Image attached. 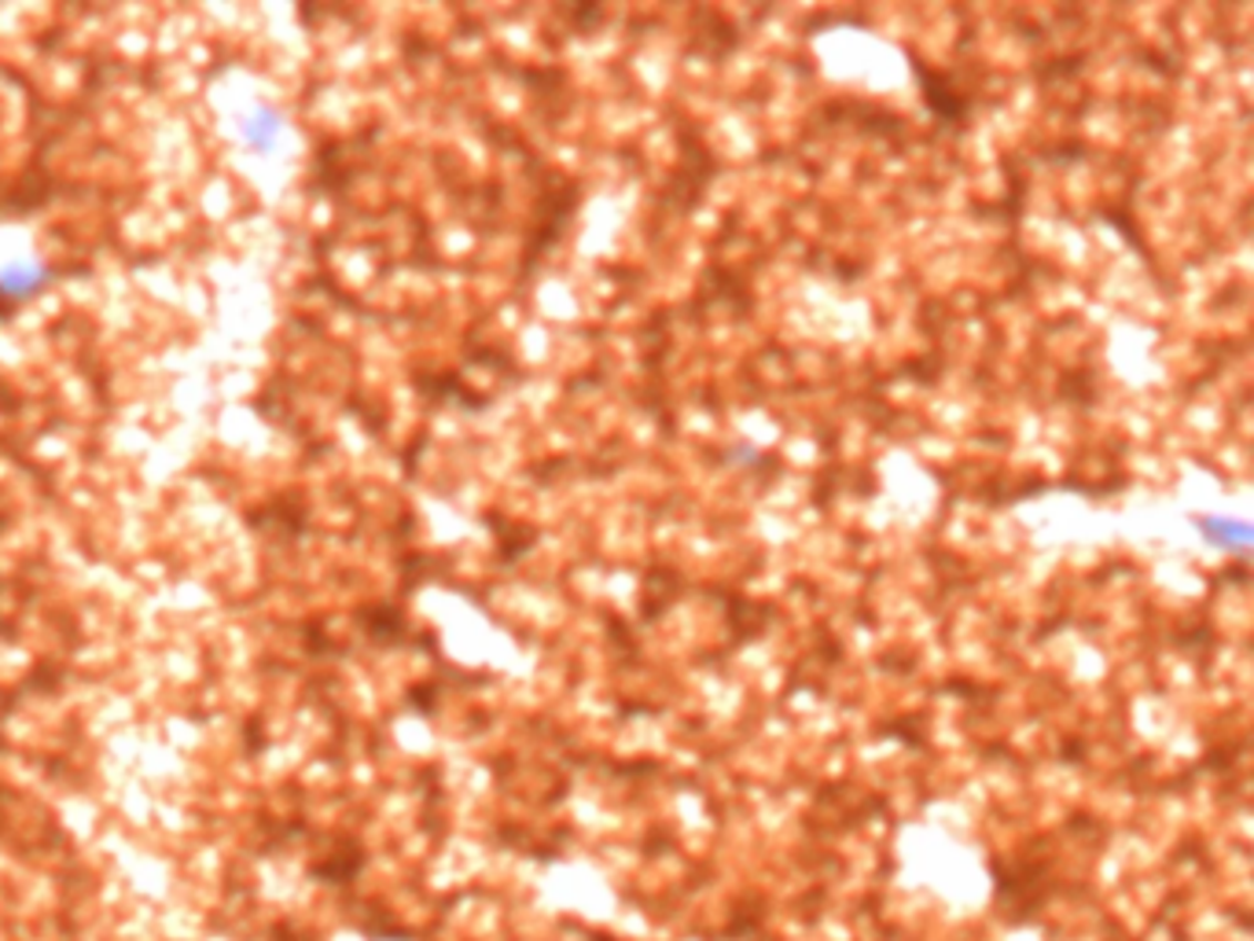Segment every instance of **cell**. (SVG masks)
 I'll use <instances>...</instances> for the list:
<instances>
[{
  "label": "cell",
  "mask_w": 1254,
  "mask_h": 941,
  "mask_svg": "<svg viewBox=\"0 0 1254 941\" xmlns=\"http://www.w3.org/2000/svg\"><path fill=\"white\" fill-rule=\"evenodd\" d=\"M41 283H49V272H44L41 266H8L4 272H0V291L16 294V298L33 294Z\"/></svg>",
  "instance_id": "2"
},
{
  "label": "cell",
  "mask_w": 1254,
  "mask_h": 941,
  "mask_svg": "<svg viewBox=\"0 0 1254 941\" xmlns=\"http://www.w3.org/2000/svg\"><path fill=\"white\" fill-rule=\"evenodd\" d=\"M247 136L258 147H273L276 136H280V118H276L273 111H258L255 118H250V125H247Z\"/></svg>",
  "instance_id": "3"
},
{
  "label": "cell",
  "mask_w": 1254,
  "mask_h": 941,
  "mask_svg": "<svg viewBox=\"0 0 1254 941\" xmlns=\"http://www.w3.org/2000/svg\"><path fill=\"white\" fill-rule=\"evenodd\" d=\"M1203 526V537L1217 548H1247L1251 545V530L1247 523H1236V519H1200Z\"/></svg>",
  "instance_id": "1"
}]
</instances>
